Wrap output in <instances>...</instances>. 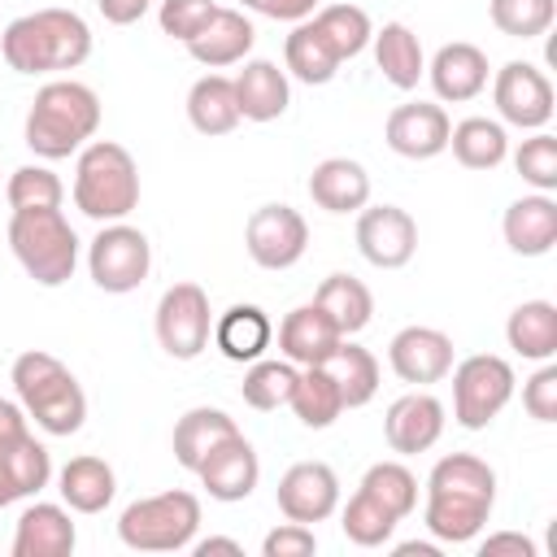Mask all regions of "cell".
I'll return each mask as SVG.
<instances>
[{"instance_id":"1","label":"cell","mask_w":557,"mask_h":557,"mask_svg":"<svg viewBox=\"0 0 557 557\" xmlns=\"http://www.w3.org/2000/svg\"><path fill=\"white\" fill-rule=\"evenodd\" d=\"M496 505V470L474 453H448L426 474V531L440 544L474 540Z\"/></svg>"},{"instance_id":"2","label":"cell","mask_w":557,"mask_h":557,"mask_svg":"<svg viewBox=\"0 0 557 557\" xmlns=\"http://www.w3.org/2000/svg\"><path fill=\"white\" fill-rule=\"evenodd\" d=\"M0 52L17 74L78 70L91 57V26L74 9H35L4 26Z\"/></svg>"},{"instance_id":"3","label":"cell","mask_w":557,"mask_h":557,"mask_svg":"<svg viewBox=\"0 0 557 557\" xmlns=\"http://www.w3.org/2000/svg\"><path fill=\"white\" fill-rule=\"evenodd\" d=\"M100 131V96L87 83L52 78L26 109V148L44 161H61L91 144Z\"/></svg>"},{"instance_id":"4","label":"cell","mask_w":557,"mask_h":557,"mask_svg":"<svg viewBox=\"0 0 557 557\" xmlns=\"http://www.w3.org/2000/svg\"><path fill=\"white\" fill-rule=\"evenodd\" d=\"M13 392L26 418H35V426L48 435H74L87 418V396L78 379L65 361H57L44 348H26L13 361Z\"/></svg>"},{"instance_id":"5","label":"cell","mask_w":557,"mask_h":557,"mask_svg":"<svg viewBox=\"0 0 557 557\" xmlns=\"http://www.w3.org/2000/svg\"><path fill=\"white\" fill-rule=\"evenodd\" d=\"M74 205L91 222H122L139 205L135 157L113 139L83 144L74 165Z\"/></svg>"},{"instance_id":"6","label":"cell","mask_w":557,"mask_h":557,"mask_svg":"<svg viewBox=\"0 0 557 557\" xmlns=\"http://www.w3.org/2000/svg\"><path fill=\"white\" fill-rule=\"evenodd\" d=\"M9 248L39 287H61L78 265V235L61 209H13Z\"/></svg>"},{"instance_id":"7","label":"cell","mask_w":557,"mask_h":557,"mask_svg":"<svg viewBox=\"0 0 557 557\" xmlns=\"http://www.w3.org/2000/svg\"><path fill=\"white\" fill-rule=\"evenodd\" d=\"M200 531V500L183 487L131 500L117 518V535L135 553H178Z\"/></svg>"},{"instance_id":"8","label":"cell","mask_w":557,"mask_h":557,"mask_svg":"<svg viewBox=\"0 0 557 557\" xmlns=\"http://www.w3.org/2000/svg\"><path fill=\"white\" fill-rule=\"evenodd\" d=\"M453 374V418L466 431H483L513 396V366L496 352H474L466 361H457Z\"/></svg>"},{"instance_id":"9","label":"cell","mask_w":557,"mask_h":557,"mask_svg":"<svg viewBox=\"0 0 557 557\" xmlns=\"http://www.w3.org/2000/svg\"><path fill=\"white\" fill-rule=\"evenodd\" d=\"M87 270L100 292H113V296L135 292L152 270V244L131 222H100L87 248Z\"/></svg>"},{"instance_id":"10","label":"cell","mask_w":557,"mask_h":557,"mask_svg":"<svg viewBox=\"0 0 557 557\" xmlns=\"http://www.w3.org/2000/svg\"><path fill=\"white\" fill-rule=\"evenodd\" d=\"M213 339V309L200 283H174L157 300V344L174 361H196Z\"/></svg>"},{"instance_id":"11","label":"cell","mask_w":557,"mask_h":557,"mask_svg":"<svg viewBox=\"0 0 557 557\" xmlns=\"http://www.w3.org/2000/svg\"><path fill=\"white\" fill-rule=\"evenodd\" d=\"M244 244L261 270H292L309 248V226L292 205H261L244 226Z\"/></svg>"},{"instance_id":"12","label":"cell","mask_w":557,"mask_h":557,"mask_svg":"<svg viewBox=\"0 0 557 557\" xmlns=\"http://www.w3.org/2000/svg\"><path fill=\"white\" fill-rule=\"evenodd\" d=\"M492 100H496V113L509 122V126H522V131H544L553 122V83L544 78V70H535L531 61H509L496 70V83H492Z\"/></svg>"},{"instance_id":"13","label":"cell","mask_w":557,"mask_h":557,"mask_svg":"<svg viewBox=\"0 0 557 557\" xmlns=\"http://www.w3.org/2000/svg\"><path fill=\"white\" fill-rule=\"evenodd\" d=\"M357 248L379 270H400L418 252V222L400 205H374L357 218Z\"/></svg>"},{"instance_id":"14","label":"cell","mask_w":557,"mask_h":557,"mask_svg":"<svg viewBox=\"0 0 557 557\" xmlns=\"http://www.w3.org/2000/svg\"><path fill=\"white\" fill-rule=\"evenodd\" d=\"M278 509L287 522H326L335 509H339V479L326 461H296L283 479H278V492H274Z\"/></svg>"},{"instance_id":"15","label":"cell","mask_w":557,"mask_h":557,"mask_svg":"<svg viewBox=\"0 0 557 557\" xmlns=\"http://www.w3.org/2000/svg\"><path fill=\"white\" fill-rule=\"evenodd\" d=\"M387 361H392L400 383L426 387V383L448 379V370H453V339L444 331H435V326H405V331L392 335Z\"/></svg>"},{"instance_id":"16","label":"cell","mask_w":557,"mask_h":557,"mask_svg":"<svg viewBox=\"0 0 557 557\" xmlns=\"http://www.w3.org/2000/svg\"><path fill=\"white\" fill-rule=\"evenodd\" d=\"M196 474H200V483H205V492L213 500L231 505V500H248L252 496V487L261 479V461H257V448L235 431V435H226L222 444H213L205 453Z\"/></svg>"},{"instance_id":"17","label":"cell","mask_w":557,"mask_h":557,"mask_svg":"<svg viewBox=\"0 0 557 557\" xmlns=\"http://www.w3.org/2000/svg\"><path fill=\"white\" fill-rule=\"evenodd\" d=\"M448 113L431 100H409V104H396L387 113V148L409 157V161H426V157H440L448 148Z\"/></svg>"},{"instance_id":"18","label":"cell","mask_w":557,"mask_h":557,"mask_svg":"<svg viewBox=\"0 0 557 557\" xmlns=\"http://www.w3.org/2000/svg\"><path fill=\"white\" fill-rule=\"evenodd\" d=\"M383 435H387L392 453H400V457L426 453V448L444 435V405H440L431 392L413 387V392H405V396H396V400L387 405V413H383Z\"/></svg>"},{"instance_id":"19","label":"cell","mask_w":557,"mask_h":557,"mask_svg":"<svg viewBox=\"0 0 557 557\" xmlns=\"http://www.w3.org/2000/svg\"><path fill=\"white\" fill-rule=\"evenodd\" d=\"M78 544L70 509L52 500H35L22 509L13 527V557H70Z\"/></svg>"},{"instance_id":"20","label":"cell","mask_w":557,"mask_h":557,"mask_svg":"<svg viewBox=\"0 0 557 557\" xmlns=\"http://www.w3.org/2000/svg\"><path fill=\"white\" fill-rule=\"evenodd\" d=\"M339 339H348V335L318 305H296L278 326V348L292 366H326L331 352L339 348Z\"/></svg>"},{"instance_id":"21","label":"cell","mask_w":557,"mask_h":557,"mask_svg":"<svg viewBox=\"0 0 557 557\" xmlns=\"http://www.w3.org/2000/svg\"><path fill=\"white\" fill-rule=\"evenodd\" d=\"M252 39H257V30H252V22L239 9H218L200 26V35L187 39V52L205 70H222V65H239L252 52Z\"/></svg>"},{"instance_id":"22","label":"cell","mask_w":557,"mask_h":557,"mask_svg":"<svg viewBox=\"0 0 557 557\" xmlns=\"http://www.w3.org/2000/svg\"><path fill=\"white\" fill-rule=\"evenodd\" d=\"M500 231H505L509 252H518V257H544V252H553V244H557V200L548 191H535V196L513 200L505 209Z\"/></svg>"},{"instance_id":"23","label":"cell","mask_w":557,"mask_h":557,"mask_svg":"<svg viewBox=\"0 0 557 557\" xmlns=\"http://www.w3.org/2000/svg\"><path fill=\"white\" fill-rule=\"evenodd\" d=\"M426 74H431V87H435L440 100L466 104V100H474L487 87V57H483V48L457 39V44H444L435 52V61L426 65Z\"/></svg>"},{"instance_id":"24","label":"cell","mask_w":557,"mask_h":557,"mask_svg":"<svg viewBox=\"0 0 557 557\" xmlns=\"http://www.w3.org/2000/svg\"><path fill=\"white\" fill-rule=\"evenodd\" d=\"M231 83H235V104H239L244 122H274V117L287 113L292 87H287V74L274 61H265V57L244 61V70Z\"/></svg>"},{"instance_id":"25","label":"cell","mask_w":557,"mask_h":557,"mask_svg":"<svg viewBox=\"0 0 557 557\" xmlns=\"http://www.w3.org/2000/svg\"><path fill=\"white\" fill-rule=\"evenodd\" d=\"M309 196L326 213H357L370 205V174L361 161L348 157H326L309 174Z\"/></svg>"},{"instance_id":"26","label":"cell","mask_w":557,"mask_h":557,"mask_svg":"<svg viewBox=\"0 0 557 557\" xmlns=\"http://www.w3.org/2000/svg\"><path fill=\"white\" fill-rule=\"evenodd\" d=\"M61 500L74 509V513H100L109 500H113V492H117V474H113V466L104 461V457H91V453H83V457H70L65 466H61Z\"/></svg>"},{"instance_id":"27","label":"cell","mask_w":557,"mask_h":557,"mask_svg":"<svg viewBox=\"0 0 557 557\" xmlns=\"http://www.w3.org/2000/svg\"><path fill=\"white\" fill-rule=\"evenodd\" d=\"M48 479H52V457H48V448H44L35 435L17 440L13 448L0 453V509L13 505V500H26V496H35V492H44Z\"/></svg>"},{"instance_id":"28","label":"cell","mask_w":557,"mask_h":557,"mask_svg":"<svg viewBox=\"0 0 557 557\" xmlns=\"http://www.w3.org/2000/svg\"><path fill=\"white\" fill-rule=\"evenodd\" d=\"M274 339V326L261 305H231L213 322V344L222 348L226 361H257Z\"/></svg>"},{"instance_id":"29","label":"cell","mask_w":557,"mask_h":557,"mask_svg":"<svg viewBox=\"0 0 557 557\" xmlns=\"http://www.w3.org/2000/svg\"><path fill=\"white\" fill-rule=\"evenodd\" d=\"M505 339L527 361H553L557 357V305L522 300L505 322Z\"/></svg>"},{"instance_id":"30","label":"cell","mask_w":557,"mask_h":557,"mask_svg":"<svg viewBox=\"0 0 557 557\" xmlns=\"http://www.w3.org/2000/svg\"><path fill=\"white\" fill-rule=\"evenodd\" d=\"M235 431H239V426H235V418H231L226 409L196 405V409H187V413L174 422V461L196 474V466L205 461V453H209L213 444H222L226 435H235Z\"/></svg>"},{"instance_id":"31","label":"cell","mask_w":557,"mask_h":557,"mask_svg":"<svg viewBox=\"0 0 557 557\" xmlns=\"http://www.w3.org/2000/svg\"><path fill=\"white\" fill-rule=\"evenodd\" d=\"M374 39V61L383 70V78L400 91H413L418 78L426 74V57H422V44L418 35L405 26V22H387L383 30L370 35Z\"/></svg>"},{"instance_id":"32","label":"cell","mask_w":557,"mask_h":557,"mask_svg":"<svg viewBox=\"0 0 557 557\" xmlns=\"http://www.w3.org/2000/svg\"><path fill=\"white\" fill-rule=\"evenodd\" d=\"M287 405H292V413L300 418V426H309V431H326V426L344 413L339 387H335V379H331L326 366H300Z\"/></svg>"},{"instance_id":"33","label":"cell","mask_w":557,"mask_h":557,"mask_svg":"<svg viewBox=\"0 0 557 557\" xmlns=\"http://www.w3.org/2000/svg\"><path fill=\"white\" fill-rule=\"evenodd\" d=\"M187 117L200 135H231L239 126V104H235V83L226 74H205L187 91Z\"/></svg>"},{"instance_id":"34","label":"cell","mask_w":557,"mask_h":557,"mask_svg":"<svg viewBox=\"0 0 557 557\" xmlns=\"http://www.w3.org/2000/svg\"><path fill=\"white\" fill-rule=\"evenodd\" d=\"M313 305H318L344 335L366 331L370 318H374V296H370V287H366L361 278H352V274H326L322 287H318V296H313Z\"/></svg>"},{"instance_id":"35","label":"cell","mask_w":557,"mask_h":557,"mask_svg":"<svg viewBox=\"0 0 557 557\" xmlns=\"http://www.w3.org/2000/svg\"><path fill=\"white\" fill-rule=\"evenodd\" d=\"M283 61H287V70H292L300 83H309V87L331 83L335 70L344 65V61L335 57V48L326 44V35L313 26V17L296 22V30H292L287 44H283Z\"/></svg>"},{"instance_id":"36","label":"cell","mask_w":557,"mask_h":557,"mask_svg":"<svg viewBox=\"0 0 557 557\" xmlns=\"http://www.w3.org/2000/svg\"><path fill=\"white\" fill-rule=\"evenodd\" d=\"M448 148L466 170H496L509 157V135L492 117H466L448 131Z\"/></svg>"},{"instance_id":"37","label":"cell","mask_w":557,"mask_h":557,"mask_svg":"<svg viewBox=\"0 0 557 557\" xmlns=\"http://www.w3.org/2000/svg\"><path fill=\"white\" fill-rule=\"evenodd\" d=\"M326 370H331V379H335V387H339L344 409H361V405L374 400V392H379V361H374L370 348L339 339V348L331 352Z\"/></svg>"},{"instance_id":"38","label":"cell","mask_w":557,"mask_h":557,"mask_svg":"<svg viewBox=\"0 0 557 557\" xmlns=\"http://www.w3.org/2000/svg\"><path fill=\"white\" fill-rule=\"evenodd\" d=\"M313 26L326 35V44L335 48V57H339V61L357 57V52L370 44V35H374L370 13H366V9H357V4H326V9H318V13H313Z\"/></svg>"},{"instance_id":"39","label":"cell","mask_w":557,"mask_h":557,"mask_svg":"<svg viewBox=\"0 0 557 557\" xmlns=\"http://www.w3.org/2000/svg\"><path fill=\"white\" fill-rule=\"evenodd\" d=\"M361 492L374 496L383 509H392L396 518H409L418 509V479L409 474V466L400 461H374L361 474Z\"/></svg>"},{"instance_id":"40","label":"cell","mask_w":557,"mask_h":557,"mask_svg":"<svg viewBox=\"0 0 557 557\" xmlns=\"http://www.w3.org/2000/svg\"><path fill=\"white\" fill-rule=\"evenodd\" d=\"M396 513L392 509H383L374 496H366L361 487L348 496V505H344V513H339V531L352 540V544H361V548H379V544H387L392 540V531H396Z\"/></svg>"},{"instance_id":"41","label":"cell","mask_w":557,"mask_h":557,"mask_svg":"<svg viewBox=\"0 0 557 557\" xmlns=\"http://www.w3.org/2000/svg\"><path fill=\"white\" fill-rule=\"evenodd\" d=\"M292 383H296V366L283 357V361H248V374H244V383H239V396H244V405H252V409H261V413H270V409H278V405H287V396H292Z\"/></svg>"},{"instance_id":"42","label":"cell","mask_w":557,"mask_h":557,"mask_svg":"<svg viewBox=\"0 0 557 557\" xmlns=\"http://www.w3.org/2000/svg\"><path fill=\"white\" fill-rule=\"evenodd\" d=\"M4 196L13 209H61L65 187L48 165H17L4 183Z\"/></svg>"},{"instance_id":"43","label":"cell","mask_w":557,"mask_h":557,"mask_svg":"<svg viewBox=\"0 0 557 557\" xmlns=\"http://www.w3.org/2000/svg\"><path fill=\"white\" fill-rule=\"evenodd\" d=\"M492 26L509 39H535L553 26L557 4L553 0H492Z\"/></svg>"},{"instance_id":"44","label":"cell","mask_w":557,"mask_h":557,"mask_svg":"<svg viewBox=\"0 0 557 557\" xmlns=\"http://www.w3.org/2000/svg\"><path fill=\"white\" fill-rule=\"evenodd\" d=\"M513 170L535 191H557V139L548 131H535L531 139H522L513 152Z\"/></svg>"},{"instance_id":"45","label":"cell","mask_w":557,"mask_h":557,"mask_svg":"<svg viewBox=\"0 0 557 557\" xmlns=\"http://www.w3.org/2000/svg\"><path fill=\"white\" fill-rule=\"evenodd\" d=\"M213 13H218L213 0H161L157 22H161V30H165L170 39L187 44L191 35H200V26H205Z\"/></svg>"},{"instance_id":"46","label":"cell","mask_w":557,"mask_h":557,"mask_svg":"<svg viewBox=\"0 0 557 557\" xmlns=\"http://www.w3.org/2000/svg\"><path fill=\"white\" fill-rule=\"evenodd\" d=\"M522 409L535 422H557V366H540L527 383H522Z\"/></svg>"},{"instance_id":"47","label":"cell","mask_w":557,"mask_h":557,"mask_svg":"<svg viewBox=\"0 0 557 557\" xmlns=\"http://www.w3.org/2000/svg\"><path fill=\"white\" fill-rule=\"evenodd\" d=\"M318 553V535L305 522H283L261 540V557H309Z\"/></svg>"},{"instance_id":"48","label":"cell","mask_w":557,"mask_h":557,"mask_svg":"<svg viewBox=\"0 0 557 557\" xmlns=\"http://www.w3.org/2000/svg\"><path fill=\"white\" fill-rule=\"evenodd\" d=\"M239 4L261 17H274V22H305L318 13V0H239Z\"/></svg>"},{"instance_id":"49","label":"cell","mask_w":557,"mask_h":557,"mask_svg":"<svg viewBox=\"0 0 557 557\" xmlns=\"http://www.w3.org/2000/svg\"><path fill=\"white\" fill-rule=\"evenodd\" d=\"M26 435H30V426H26V409L0 396V453L13 448V444L26 440Z\"/></svg>"},{"instance_id":"50","label":"cell","mask_w":557,"mask_h":557,"mask_svg":"<svg viewBox=\"0 0 557 557\" xmlns=\"http://www.w3.org/2000/svg\"><path fill=\"white\" fill-rule=\"evenodd\" d=\"M479 553H483V557H500V553L535 557V540H527V535H518V531H496V535H487V540L479 544Z\"/></svg>"},{"instance_id":"51","label":"cell","mask_w":557,"mask_h":557,"mask_svg":"<svg viewBox=\"0 0 557 557\" xmlns=\"http://www.w3.org/2000/svg\"><path fill=\"white\" fill-rule=\"evenodd\" d=\"M96 9H100L104 22H113V26H131V22H139V17L152 9V0H96Z\"/></svg>"},{"instance_id":"52","label":"cell","mask_w":557,"mask_h":557,"mask_svg":"<svg viewBox=\"0 0 557 557\" xmlns=\"http://www.w3.org/2000/svg\"><path fill=\"white\" fill-rule=\"evenodd\" d=\"M209 553H244V544L239 540H226V535H209V540H200L196 544V557H209Z\"/></svg>"},{"instance_id":"53","label":"cell","mask_w":557,"mask_h":557,"mask_svg":"<svg viewBox=\"0 0 557 557\" xmlns=\"http://www.w3.org/2000/svg\"><path fill=\"white\" fill-rule=\"evenodd\" d=\"M435 553H440L435 544H418V540L413 544H396V557H435Z\"/></svg>"}]
</instances>
